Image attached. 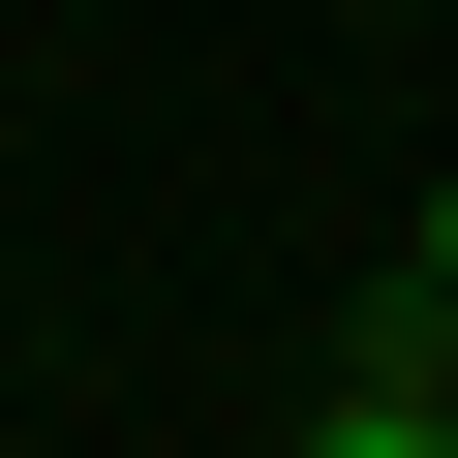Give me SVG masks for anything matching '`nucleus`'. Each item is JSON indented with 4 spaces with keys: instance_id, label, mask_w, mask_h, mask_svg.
I'll use <instances>...</instances> for the list:
<instances>
[{
    "instance_id": "nucleus-2",
    "label": "nucleus",
    "mask_w": 458,
    "mask_h": 458,
    "mask_svg": "<svg viewBox=\"0 0 458 458\" xmlns=\"http://www.w3.org/2000/svg\"><path fill=\"white\" fill-rule=\"evenodd\" d=\"M397 306H428V336H458V183H428V245H397Z\"/></svg>"
},
{
    "instance_id": "nucleus-1",
    "label": "nucleus",
    "mask_w": 458,
    "mask_h": 458,
    "mask_svg": "<svg viewBox=\"0 0 458 458\" xmlns=\"http://www.w3.org/2000/svg\"><path fill=\"white\" fill-rule=\"evenodd\" d=\"M306 458H458V397H306Z\"/></svg>"
}]
</instances>
